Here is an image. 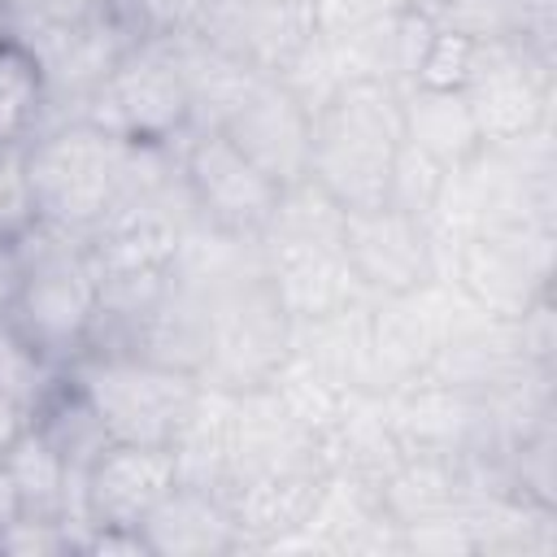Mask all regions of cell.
<instances>
[{
  "instance_id": "26",
  "label": "cell",
  "mask_w": 557,
  "mask_h": 557,
  "mask_svg": "<svg viewBox=\"0 0 557 557\" xmlns=\"http://www.w3.org/2000/svg\"><path fill=\"white\" fill-rule=\"evenodd\" d=\"M0 553H9V557H61V553H74V531L57 518L17 513L13 522L0 527Z\"/></svg>"
},
{
  "instance_id": "14",
  "label": "cell",
  "mask_w": 557,
  "mask_h": 557,
  "mask_svg": "<svg viewBox=\"0 0 557 557\" xmlns=\"http://www.w3.org/2000/svg\"><path fill=\"white\" fill-rule=\"evenodd\" d=\"M322 470H270V474H248L222 492L239 548L274 553L287 535H296L318 496H322Z\"/></svg>"
},
{
  "instance_id": "8",
  "label": "cell",
  "mask_w": 557,
  "mask_h": 557,
  "mask_svg": "<svg viewBox=\"0 0 557 557\" xmlns=\"http://www.w3.org/2000/svg\"><path fill=\"white\" fill-rule=\"evenodd\" d=\"M178 170L191 209L239 239H257L265 231L283 191L222 131H187L178 139Z\"/></svg>"
},
{
  "instance_id": "9",
  "label": "cell",
  "mask_w": 557,
  "mask_h": 557,
  "mask_svg": "<svg viewBox=\"0 0 557 557\" xmlns=\"http://www.w3.org/2000/svg\"><path fill=\"white\" fill-rule=\"evenodd\" d=\"M261 274L274 287L292 322L326 318L370 292L357 283L344 239H305V235H257Z\"/></svg>"
},
{
  "instance_id": "22",
  "label": "cell",
  "mask_w": 557,
  "mask_h": 557,
  "mask_svg": "<svg viewBox=\"0 0 557 557\" xmlns=\"http://www.w3.org/2000/svg\"><path fill=\"white\" fill-rule=\"evenodd\" d=\"M483 48H487V39L431 26L426 39H422V48H418L409 87H426V91H466V83L474 78L479 61H483Z\"/></svg>"
},
{
  "instance_id": "32",
  "label": "cell",
  "mask_w": 557,
  "mask_h": 557,
  "mask_svg": "<svg viewBox=\"0 0 557 557\" xmlns=\"http://www.w3.org/2000/svg\"><path fill=\"white\" fill-rule=\"evenodd\" d=\"M9 35H13V4L0 0V39H9Z\"/></svg>"
},
{
  "instance_id": "10",
  "label": "cell",
  "mask_w": 557,
  "mask_h": 557,
  "mask_svg": "<svg viewBox=\"0 0 557 557\" xmlns=\"http://www.w3.org/2000/svg\"><path fill=\"white\" fill-rule=\"evenodd\" d=\"M261 174L278 187L309 178L313 157V113L270 74L252 83V91L235 104V113L218 126Z\"/></svg>"
},
{
  "instance_id": "33",
  "label": "cell",
  "mask_w": 557,
  "mask_h": 557,
  "mask_svg": "<svg viewBox=\"0 0 557 557\" xmlns=\"http://www.w3.org/2000/svg\"><path fill=\"white\" fill-rule=\"evenodd\" d=\"M9 4H13V9H17V4H22V0H9Z\"/></svg>"
},
{
  "instance_id": "16",
  "label": "cell",
  "mask_w": 557,
  "mask_h": 557,
  "mask_svg": "<svg viewBox=\"0 0 557 557\" xmlns=\"http://www.w3.org/2000/svg\"><path fill=\"white\" fill-rule=\"evenodd\" d=\"M178 483L222 492L235 470V392L200 383L187 418L170 440Z\"/></svg>"
},
{
  "instance_id": "30",
  "label": "cell",
  "mask_w": 557,
  "mask_h": 557,
  "mask_svg": "<svg viewBox=\"0 0 557 557\" xmlns=\"http://www.w3.org/2000/svg\"><path fill=\"white\" fill-rule=\"evenodd\" d=\"M17 283H22L17 244L0 235V313H9V305H13V296H17Z\"/></svg>"
},
{
  "instance_id": "15",
  "label": "cell",
  "mask_w": 557,
  "mask_h": 557,
  "mask_svg": "<svg viewBox=\"0 0 557 557\" xmlns=\"http://www.w3.org/2000/svg\"><path fill=\"white\" fill-rule=\"evenodd\" d=\"M152 557H222L239 553V535L222 492L174 483V492L139 522Z\"/></svg>"
},
{
  "instance_id": "31",
  "label": "cell",
  "mask_w": 557,
  "mask_h": 557,
  "mask_svg": "<svg viewBox=\"0 0 557 557\" xmlns=\"http://www.w3.org/2000/svg\"><path fill=\"white\" fill-rule=\"evenodd\" d=\"M13 518H17V492H13V479H9V470L0 461V527L13 522Z\"/></svg>"
},
{
  "instance_id": "29",
  "label": "cell",
  "mask_w": 557,
  "mask_h": 557,
  "mask_svg": "<svg viewBox=\"0 0 557 557\" xmlns=\"http://www.w3.org/2000/svg\"><path fill=\"white\" fill-rule=\"evenodd\" d=\"M30 418H35V409L22 400V396H13V392H0V457L17 444V435L30 426Z\"/></svg>"
},
{
  "instance_id": "1",
  "label": "cell",
  "mask_w": 557,
  "mask_h": 557,
  "mask_svg": "<svg viewBox=\"0 0 557 557\" xmlns=\"http://www.w3.org/2000/svg\"><path fill=\"white\" fill-rule=\"evenodd\" d=\"M13 244L22 261V283L9 318L52 366H65L87 348L100 318V278L87 261L83 235L39 218Z\"/></svg>"
},
{
  "instance_id": "21",
  "label": "cell",
  "mask_w": 557,
  "mask_h": 557,
  "mask_svg": "<svg viewBox=\"0 0 557 557\" xmlns=\"http://www.w3.org/2000/svg\"><path fill=\"white\" fill-rule=\"evenodd\" d=\"M44 104L48 87L35 52L17 35L0 39V148L26 144L44 122Z\"/></svg>"
},
{
  "instance_id": "25",
  "label": "cell",
  "mask_w": 557,
  "mask_h": 557,
  "mask_svg": "<svg viewBox=\"0 0 557 557\" xmlns=\"http://www.w3.org/2000/svg\"><path fill=\"white\" fill-rule=\"evenodd\" d=\"M39 222L30 170H26V144L0 148V235L22 239Z\"/></svg>"
},
{
  "instance_id": "6",
  "label": "cell",
  "mask_w": 557,
  "mask_h": 557,
  "mask_svg": "<svg viewBox=\"0 0 557 557\" xmlns=\"http://www.w3.org/2000/svg\"><path fill=\"white\" fill-rule=\"evenodd\" d=\"M292 348V318L261 265L209 292V352L200 383L248 392L261 387Z\"/></svg>"
},
{
  "instance_id": "2",
  "label": "cell",
  "mask_w": 557,
  "mask_h": 557,
  "mask_svg": "<svg viewBox=\"0 0 557 557\" xmlns=\"http://www.w3.org/2000/svg\"><path fill=\"white\" fill-rule=\"evenodd\" d=\"M396 144H400V87L383 78L348 83L313 113L309 178L322 183L344 209L387 205Z\"/></svg>"
},
{
  "instance_id": "11",
  "label": "cell",
  "mask_w": 557,
  "mask_h": 557,
  "mask_svg": "<svg viewBox=\"0 0 557 557\" xmlns=\"http://www.w3.org/2000/svg\"><path fill=\"white\" fill-rule=\"evenodd\" d=\"M344 252H348V265H352L357 283L370 296L409 292V287H418L435 274L431 235H426L422 218H413L396 205L348 209Z\"/></svg>"
},
{
  "instance_id": "5",
  "label": "cell",
  "mask_w": 557,
  "mask_h": 557,
  "mask_svg": "<svg viewBox=\"0 0 557 557\" xmlns=\"http://www.w3.org/2000/svg\"><path fill=\"white\" fill-rule=\"evenodd\" d=\"M74 117L131 144H178L191 131V100L170 39H135L131 52L83 96Z\"/></svg>"
},
{
  "instance_id": "4",
  "label": "cell",
  "mask_w": 557,
  "mask_h": 557,
  "mask_svg": "<svg viewBox=\"0 0 557 557\" xmlns=\"http://www.w3.org/2000/svg\"><path fill=\"white\" fill-rule=\"evenodd\" d=\"M61 370L91 400L113 444H170L200 392L196 374L113 348H87Z\"/></svg>"
},
{
  "instance_id": "18",
  "label": "cell",
  "mask_w": 557,
  "mask_h": 557,
  "mask_svg": "<svg viewBox=\"0 0 557 557\" xmlns=\"http://www.w3.org/2000/svg\"><path fill=\"white\" fill-rule=\"evenodd\" d=\"M261 387H270L274 400L292 413V422L305 426L313 440H322L357 400L352 383H344L331 366H322L318 357H309L300 348H287V357L278 361V370Z\"/></svg>"
},
{
  "instance_id": "27",
  "label": "cell",
  "mask_w": 557,
  "mask_h": 557,
  "mask_svg": "<svg viewBox=\"0 0 557 557\" xmlns=\"http://www.w3.org/2000/svg\"><path fill=\"white\" fill-rule=\"evenodd\" d=\"M205 0H122L126 17L139 26V35H174L196 22Z\"/></svg>"
},
{
  "instance_id": "24",
  "label": "cell",
  "mask_w": 557,
  "mask_h": 557,
  "mask_svg": "<svg viewBox=\"0 0 557 557\" xmlns=\"http://www.w3.org/2000/svg\"><path fill=\"white\" fill-rule=\"evenodd\" d=\"M444 174H448V165H440L431 152L413 148V144L400 135L396 157H392V187H387V205H396V209H405V213L422 218V213L431 209V200L440 196Z\"/></svg>"
},
{
  "instance_id": "20",
  "label": "cell",
  "mask_w": 557,
  "mask_h": 557,
  "mask_svg": "<svg viewBox=\"0 0 557 557\" xmlns=\"http://www.w3.org/2000/svg\"><path fill=\"white\" fill-rule=\"evenodd\" d=\"M35 431L61 453V461L70 466V470H83L87 474V466L113 444L109 440V431H104V422H100V413L91 409V400L65 379V370L57 374V383L35 400Z\"/></svg>"
},
{
  "instance_id": "13",
  "label": "cell",
  "mask_w": 557,
  "mask_h": 557,
  "mask_svg": "<svg viewBox=\"0 0 557 557\" xmlns=\"http://www.w3.org/2000/svg\"><path fill=\"white\" fill-rule=\"evenodd\" d=\"M383 413L405 457H466L479 440V400L426 374L383 392Z\"/></svg>"
},
{
  "instance_id": "28",
  "label": "cell",
  "mask_w": 557,
  "mask_h": 557,
  "mask_svg": "<svg viewBox=\"0 0 557 557\" xmlns=\"http://www.w3.org/2000/svg\"><path fill=\"white\" fill-rule=\"evenodd\" d=\"M413 0H322V22L331 26H366V22H387L400 17Z\"/></svg>"
},
{
  "instance_id": "3",
  "label": "cell",
  "mask_w": 557,
  "mask_h": 557,
  "mask_svg": "<svg viewBox=\"0 0 557 557\" xmlns=\"http://www.w3.org/2000/svg\"><path fill=\"white\" fill-rule=\"evenodd\" d=\"M131 139H117L83 117H61L26 139V170L39 218L87 235L122 196Z\"/></svg>"
},
{
  "instance_id": "12",
  "label": "cell",
  "mask_w": 557,
  "mask_h": 557,
  "mask_svg": "<svg viewBox=\"0 0 557 557\" xmlns=\"http://www.w3.org/2000/svg\"><path fill=\"white\" fill-rule=\"evenodd\" d=\"M178 466L170 444H109L83 479L87 527H135L174 492ZM83 527V531H87Z\"/></svg>"
},
{
  "instance_id": "17",
  "label": "cell",
  "mask_w": 557,
  "mask_h": 557,
  "mask_svg": "<svg viewBox=\"0 0 557 557\" xmlns=\"http://www.w3.org/2000/svg\"><path fill=\"white\" fill-rule=\"evenodd\" d=\"M165 39H170V52L178 61V74L191 100V131H218L261 74L191 30H174Z\"/></svg>"
},
{
  "instance_id": "23",
  "label": "cell",
  "mask_w": 557,
  "mask_h": 557,
  "mask_svg": "<svg viewBox=\"0 0 557 557\" xmlns=\"http://www.w3.org/2000/svg\"><path fill=\"white\" fill-rule=\"evenodd\" d=\"M61 366H52L17 326L9 313H0V392H13L22 396L30 409L35 400L57 383Z\"/></svg>"
},
{
  "instance_id": "19",
  "label": "cell",
  "mask_w": 557,
  "mask_h": 557,
  "mask_svg": "<svg viewBox=\"0 0 557 557\" xmlns=\"http://www.w3.org/2000/svg\"><path fill=\"white\" fill-rule=\"evenodd\" d=\"M400 135L431 152L440 165L470 161L483 144L470 117V104L461 91H426V87H400Z\"/></svg>"
},
{
  "instance_id": "7",
  "label": "cell",
  "mask_w": 557,
  "mask_h": 557,
  "mask_svg": "<svg viewBox=\"0 0 557 557\" xmlns=\"http://www.w3.org/2000/svg\"><path fill=\"white\" fill-rule=\"evenodd\" d=\"M466 104L483 148H509L553 126V61L518 39H487Z\"/></svg>"
}]
</instances>
